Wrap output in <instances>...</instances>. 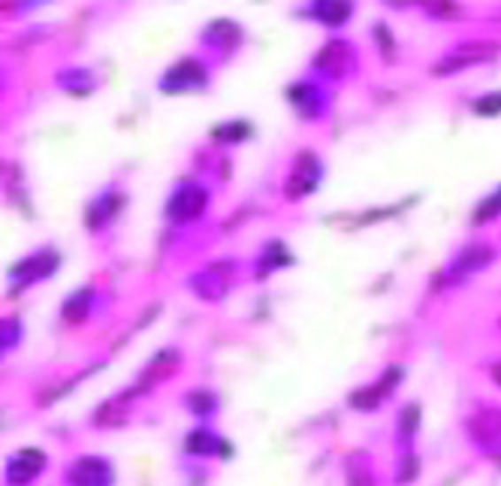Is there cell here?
<instances>
[{"mask_svg": "<svg viewBox=\"0 0 501 486\" xmlns=\"http://www.w3.org/2000/svg\"><path fill=\"white\" fill-rule=\"evenodd\" d=\"M124 203H127V197H124L118 188H106L100 197H94V200L85 205V224H88V230H91V233L103 230L109 220H115L118 212L124 209Z\"/></svg>", "mask_w": 501, "mask_h": 486, "instance_id": "2e32d148", "label": "cell"}, {"mask_svg": "<svg viewBox=\"0 0 501 486\" xmlns=\"http://www.w3.org/2000/svg\"><path fill=\"white\" fill-rule=\"evenodd\" d=\"M417 429H420V405L411 402V405H405V408L399 411V423H396V432H399V438L405 441V444H408V441L417 436Z\"/></svg>", "mask_w": 501, "mask_h": 486, "instance_id": "cb8c5ba5", "label": "cell"}, {"mask_svg": "<svg viewBox=\"0 0 501 486\" xmlns=\"http://www.w3.org/2000/svg\"><path fill=\"white\" fill-rule=\"evenodd\" d=\"M471 112L481 118H498L501 115V91H489L483 97L471 100Z\"/></svg>", "mask_w": 501, "mask_h": 486, "instance_id": "484cf974", "label": "cell"}, {"mask_svg": "<svg viewBox=\"0 0 501 486\" xmlns=\"http://www.w3.org/2000/svg\"><path fill=\"white\" fill-rule=\"evenodd\" d=\"M58 85H61L67 94H73V97H88V94L97 88V79H94V73L85 67H70L58 76Z\"/></svg>", "mask_w": 501, "mask_h": 486, "instance_id": "ffe728a7", "label": "cell"}, {"mask_svg": "<svg viewBox=\"0 0 501 486\" xmlns=\"http://www.w3.org/2000/svg\"><path fill=\"white\" fill-rule=\"evenodd\" d=\"M97 290L94 287H82V290L70 293L67 299H64L61 305V318L73 323V327H79V323H85L88 318L94 314V302H97Z\"/></svg>", "mask_w": 501, "mask_h": 486, "instance_id": "d6986e66", "label": "cell"}, {"mask_svg": "<svg viewBox=\"0 0 501 486\" xmlns=\"http://www.w3.org/2000/svg\"><path fill=\"white\" fill-rule=\"evenodd\" d=\"M466 432L483 451H501V408H481L466 420Z\"/></svg>", "mask_w": 501, "mask_h": 486, "instance_id": "7c38bea8", "label": "cell"}, {"mask_svg": "<svg viewBox=\"0 0 501 486\" xmlns=\"http://www.w3.org/2000/svg\"><path fill=\"white\" fill-rule=\"evenodd\" d=\"M417 468H420V459H417L414 453H408V456H405V459H402V466H399V474H396V481H399V483H411V481H414V477H417Z\"/></svg>", "mask_w": 501, "mask_h": 486, "instance_id": "f1b7e54d", "label": "cell"}, {"mask_svg": "<svg viewBox=\"0 0 501 486\" xmlns=\"http://www.w3.org/2000/svg\"><path fill=\"white\" fill-rule=\"evenodd\" d=\"M46 468V453L36 447H21L19 453H12L6 459V486H27Z\"/></svg>", "mask_w": 501, "mask_h": 486, "instance_id": "4fadbf2b", "label": "cell"}, {"mask_svg": "<svg viewBox=\"0 0 501 486\" xmlns=\"http://www.w3.org/2000/svg\"><path fill=\"white\" fill-rule=\"evenodd\" d=\"M19 342H21V320L6 318L4 327H0V351H4V353L16 351Z\"/></svg>", "mask_w": 501, "mask_h": 486, "instance_id": "4316f807", "label": "cell"}, {"mask_svg": "<svg viewBox=\"0 0 501 486\" xmlns=\"http://www.w3.org/2000/svg\"><path fill=\"white\" fill-rule=\"evenodd\" d=\"M372 40L378 42V51H381V58H384L387 64H393L396 61V36L393 31H389V25L387 21H378V25L372 27Z\"/></svg>", "mask_w": 501, "mask_h": 486, "instance_id": "d4e9b609", "label": "cell"}, {"mask_svg": "<svg viewBox=\"0 0 501 486\" xmlns=\"http://www.w3.org/2000/svg\"><path fill=\"white\" fill-rule=\"evenodd\" d=\"M496 218H501V185L496 190H489V194L474 205V212H471V224L483 227V224H492Z\"/></svg>", "mask_w": 501, "mask_h": 486, "instance_id": "603a6c76", "label": "cell"}, {"mask_svg": "<svg viewBox=\"0 0 501 486\" xmlns=\"http://www.w3.org/2000/svg\"><path fill=\"white\" fill-rule=\"evenodd\" d=\"M200 42L205 49L218 51L220 58H230V55H235V49L245 42V34H242V27L235 25V21L215 19V21H209V25H205Z\"/></svg>", "mask_w": 501, "mask_h": 486, "instance_id": "9a60e30c", "label": "cell"}, {"mask_svg": "<svg viewBox=\"0 0 501 486\" xmlns=\"http://www.w3.org/2000/svg\"><path fill=\"white\" fill-rule=\"evenodd\" d=\"M235 284V260H215L188 278V287L203 302H220Z\"/></svg>", "mask_w": 501, "mask_h": 486, "instance_id": "ba28073f", "label": "cell"}, {"mask_svg": "<svg viewBox=\"0 0 501 486\" xmlns=\"http://www.w3.org/2000/svg\"><path fill=\"white\" fill-rule=\"evenodd\" d=\"M489 378H492V384H498V387H501V363L492 366V369H489Z\"/></svg>", "mask_w": 501, "mask_h": 486, "instance_id": "4dcf8cb0", "label": "cell"}, {"mask_svg": "<svg viewBox=\"0 0 501 486\" xmlns=\"http://www.w3.org/2000/svg\"><path fill=\"white\" fill-rule=\"evenodd\" d=\"M501 55V46L492 40H468L453 46L451 51L438 58V64L432 67V76H453V73H462L468 67H481V64L496 61Z\"/></svg>", "mask_w": 501, "mask_h": 486, "instance_id": "5b68a950", "label": "cell"}, {"mask_svg": "<svg viewBox=\"0 0 501 486\" xmlns=\"http://www.w3.org/2000/svg\"><path fill=\"white\" fill-rule=\"evenodd\" d=\"M359 70V51L344 36H333L314 51L312 58V76L320 82H344Z\"/></svg>", "mask_w": 501, "mask_h": 486, "instance_id": "6da1fadb", "label": "cell"}, {"mask_svg": "<svg viewBox=\"0 0 501 486\" xmlns=\"http://www.w3.org/2000/svg\"><path fill=\"white\" fill-rule=\"evenodd\" d=\"M348 486H374V477L366 468H351L348 471Z\"/></svg>", "mask_w": 501, "mask_h": 486, "instance_id": "f546056e", "label": "cell"}, {"mask_svg": "<svg viewBox=\"0 0 501 486\" xmlns=\"http://www.w3.org/2000/svg\"><path fill=\"white\" fill-rule=\"evenodd\" d=\"M67 486H115V466L103 456H76L64 471Z\"/></svg>", "mask_w": 501, "mask_h": 486, "instance_id": "9c48e42d", "label": "cell"}, {"mask_svg": "<svg viewBox=\"0 0 501 486\" xmlns=\"http://www.w3.org/2000/svg\"><path fill=\"white\" fill-rule=\"evenodd\" d=\"M323 179V164L314 151H299L297 154V164H293V173L284 185V194L290 200H299V197H308L314 194Z\"/></svg>", "mask_w": 501, "mask_h": 486, "instance_id": "30bf717a", "label": "cell"}, {"mask_svg": "<svg viewBox=\"0 0 501 486\" xmlns=\"http://www.w3.org/2000/svg\"><path fill=\"white\" fill-rule=\"evenodd\" d=\"M496 248L486 245V242H471V245H462L459 251L451 257V263H447L444 269V284L447 287H459L466 284L468 278H474L477 272H483L489 266L492 260H496Z\"/></svg>", "mask_w": 501, "mask_h": 486, "instance_id": "52a82bcc", "label": "cell"}, {"mask_svg": "<svg viewBox=\"0 0 501 486\" xmlns=\"http://www.w3.org/2000/svg\"><path fill=\"white\" fill-rule=\"evenodd\" d=\"M402 378H405V366H389V369L384 372V378H381L378 384H368V387L353 390V393L348 396V405H351V408H357V411L381 408V402H384L387 396L402 384Z\"/></svg>", "mask_w": 501, "mask_h": 486, "instance_id": "8fae6325", "label": "cell"}, {"mask_svg": "<svg viewBox=\"0 0 501 486\" xmlns=\"http://www.w3.org/2000/svg\"><path fill=\"white\" fill-rule=\"evenodd\" d=\"M284 97L302 121H320V118H327L329 103H333V97H329V91H327V82H320V79H314V76L290 82L284 91Z\"/></svg>", "mask_w": 501, "mask_h": 486, "instance_id": "277c9868", "label": "cell"}, {"mask_svg": "<svg viewBox=\"0 0 501 486\" xmlns=\"http://www.w3.org/2000/svg\"><path fill=\"white\" fill-rule=\"evenodd\" d=\"M184 453L188 456H230L233 447H227L224 438H218L215 432L209 429V426H197V429H190L188 436H184Z\"/></svg>", "mask_w": 501, "mask_h": 486, "instance_id": "e0dca14e", "label": "cell"}, {"mask_svg": "<svg viewBox=\"0 0 501 486\" xmlns=\"http://www.w3.org/2000/svg\"><path fill=\"white\" fill-rule=\"evenodd\" d=\"M209 203H212V190L205 188L203 181H181V185L166 197L164 218L166 224L173 227H188L209 212Z\"/></svg>", "mask_w": 501, "mask_h": 486, "instance_id": "7a4b0ae2", "label": "cell"}, {"mask_svg": "<svg viewBox=\"0 0 501 486\" xmlns=\"http://www.w3.org/2000/svg\"><path fill=\"white\" fill-rule=\"evenodd\" d=\"M254 136V124L245 121V118H235V121H224L212 130V139L215 143H224V145H239V143H248Z\"/></svg>", "mask_w": 501, "mask_h": 486, "instance_id": "7402d4cb", "label": "cell"}, {"mask_svg": "<svg viewBox=\"0 0 501 486\" xmlns=\"http://www.w3.org/2000/svg\"><path fill=\"white\" fill-rule=\"evenodd\" d=\"M423 12L432 19H453L462 12V6L459 4H444V0H441V4H423Z\"/></svg>", "mask_w": 501, "mask_h": 486, "instance_id": "83f0119b", "label": "cell"}, {"mask_svg": "<svg viewBox=\"0 0 501 486\" xmlns=\"http://www.w3.org/2000/svg\"><path fill=\"white\" fill-rule=\"evenodd\" d=\"M353 10H357V6L348 4V0H314V4L299 6L302 16L318 21V25L327 27V31H342V27L353 19Z\"/></svg>", "mask_w": 501, "mask_h": 486, "instance_id": "5bb4252c", "label": "cell"}, {"mask_svg": "<svg viewBox=\"0 0 501 486\" xmlns=\"http://www.w3.org/2000/svg\"><path fill=\"white\" fill-rule=\"evenodd\" d=\"M293 263H297V257L290 254V248H287L284 242L272 239V242H266V245L260 248V251H257L254 269H257V275H260V278H269L272 272L287 269V266H293Z\"/></svg>", "mask_w": 501, "mask_h": 486, "instance_id": "ac0fdd59", "label": "cell"}, {"mask_svg": "<svg viewBox=\"0 0 501 486\" xmlns=\"http://www.w3.org/2000/svg\"><path fill=\"white\" fill-rule=\"evenodd\" d=\"M61 251L58 248H40V251H31L27 257H21V260H16L10 266V284L12 290H25V287H31L36 282H49L51 275L58 272V266H61Z\"/></svg>", "mask_w": 501, "mask_h": 486, "instance_id": "8992f818", "label": "cell"}, {"mask_svg": "<svg viewBox=\"0 0 501 486\" xmlns=\"http://www.w3.org/2000/svg\"><path fill=\"white\" fill-rule=\"evenodd\" d=\"M184 408H188L197 420L209 423V420L218 414V396L212 393V390H190V393L184 396Z\"/></svg>", "mask_w": 501, "mask_h": 486, "instance_id": "44dd1931", "label": "cell"}, {"mask_svg": "<svg viewBox=\"0 0 501 486\" xmlns=\"http://www.w3.org/2000/svg\"><path fill=\"white\" fill-rule=\"evenodd\" d=\"M209 85H212V70L197 55H184L179 61H173L164 70V76L158 79L160 94H197L205 91Z\"/></svg>", "mask_w": 501, "mask_h": 486, "instance_id": "3957f363", "label": "cell"}]
</instances>
